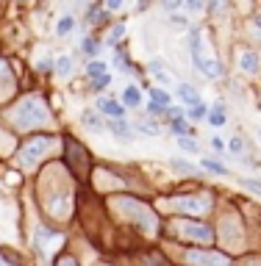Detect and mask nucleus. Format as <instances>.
I'll list each match as a JSON object with an SVG mask.
<instances>
[{
	"instance_id": "cd10ccee",
	"label": "nucleus",
	"mask_w": 261,
	"mask_h": 266,
	"mask_svg": "<svg viewBox=\"0 0 261 266\" xmlns=\"http://www.w3.org/2000/svg\"><path fill=\"white\" fill-rule=\"evenodd\" d=\"M0 266H6V264H3V261H0Z\"/></svg>"
},
{
	"instance_id": "39448f33",
	"label": "nucleus",
	"mask_w": 261,
	"mask_h": 266,
	"mask_svg": "<svg viewBox=\"0 0 261 266\" xmlns=\"http://www.w3.org/2000/svg\"><path fill=\"white\" fill-rule=\"evenodd\" d=\"M239 64L245 67V72H256L259 70V56H256L253 50H245V53L239 56Z\"/></svg>"
},
{
	"instance_id": "b1692460",
	"label": "nucleus",
	"mask_w": 261,
	"mask_h": 266,
	"mask_svg": "<svg viewBox=\"0 0 261 266\" xmlns=\"http://www.w3.org/2000/svg\"><path fill=\"white\" fill-rule=\"evenodd\" d=\"M186 8H189V11H200V8H203V3H200V0H189V3H186Z\"/></svg>"
},
{
	"instance_id": "393cba45",
	"label": "nucleus",
	"mask_w": 261,
	"mask_h": 266,
	"mask_svg": "<svg viewBox=\"0 0 261 266\" xmlns=\"http://www.w3.org/2000/svg\"><path fill=\"white\" fill-rule=\"evenodd\" d=\"M211 147L217 150V153H222V150H225V144H222V139H217V136H214V139H211Z\"/></svg>"
},
{
	"instance_id": "c85d7f7f",
	"label": "nucleus",
	"mask_w": 261,
	"mask_h": 266,
	"mask_svg": "<svg viewBox=\"0 0 261 266\" xmlns=\"http://www.w3.org/2000/svg\"><path fill=\"white\" fill-rule=\"evenodd\" d=\"M259 139H261V133H259Z\"/></svg>"
},
{
	"instance_id": "2eb2a0df",
	"label": "nucleus",
	"mask_w": 261,
	"mask_h": 266,
	"mask_svg": "<svg viewBox=\"0 0 261 266\" xmlns=\"http://www.w3.org/2000/svg\"><path fill=\"white\" fill-rule=\"evenodd\" d=\"M72 28H75V20H72V17H64V20H58V25H56V34H58V36H67Z\"/></svg>"
},
{
	"instance_id": "4468645a",
	"label": "nucleus",
	"mask_w": 261,
	"mask_h": 266,
	"mask_svg": "<svg viewBox=\"0 0 261 266\" xmlns=\"http://www.w3.org/2000/svg\"><path fill=\"white\" fill-rule=\"evenodd\" d=\"M239 186L247 191H253V194L261 197V180H253V177H239Z\"/></svg>"
},
{
	"instance_id": "412c9836",
	"label": "nucleus",
	"mask_w": 261,
	"mask_h": 266,
	"mask_svg": "<svg viewBox=\"0 0 261 266\" xmlns=\"http://www.w3.org/2000/svg\"><path fill=\"white\" fill-rule=\"evenodd\" d=\"M111 84V75H103V78H95L92 81V91H100V89H106V86Z\"/></svg>"
},
{
	"instance_id": "5701e85b",
	"label": "nucleus",
	"mask_w": 261,
	"mask_h": 266,
	"mask_svg": "<svg viewBox=\"0 0 261 266\" xmlns=\"http://www.w3.org/2000/svg\"><path fill=\"white\" fill-rule=\"evenodd\" d=\"M228 147H231V153H233V155H239V158H242V147H245V144H242V139H239V136H233Z\"/></svg>"
},
{
	"instance_id": "f03ea898",
	"label": "nucleus",
	"mask_w": 261,
	"mask_h": 266,
	"mask_svg": "<svg viewBox=\"0 0 261 266\" xmlns=\"http://www.w3.org/2000/svg\"><path fill=\"white\" fill-rule=\"evenodd\" d=\"M178 97H181V103H184V105H189V108L200 103L198 89H195V86H189V84H181V86H178Z\"/></svg>"
},
{
	"instance_id": "6ab92c4d",
	"label": "nucleus",
	"mask_w": 261,
	"mask_h": 266,
	"mask_svg": "<svg viewBox=\"0 0 261 266\" xmlns=\"http://www.w3.org/2000/svg\"><path fill=\"white\" fill-rule=\"evenodd\" d=\"M178 147H184L186 153H198V141H195V139H186V136H184V139H178Z\"/></svg>"
},
{
	"instance_id": "aec40b11",
	"label": "nucleus",
	"mask_w": 261,
	"mask_h": 266,
	"mask_svg": "<svg viewBox=\"0 0 261 266\" xmlns=\"http://www.w3.org/2000/svg\"><path fill=\"white\" fill-rule=\"evenodd\" d=\"M122 34H125V25H122V22H117V25L111 28V34H108V44H114V42H117V39H120Z\"/></svg>"
},
{
	"instance_id": "0eeeda50",
	"label": "nucleus",
	"mask_w": 261,
	"mask_h": 266,
	"mask_svg": "<svg viewBox=\"0 0 261 266\" xmlns=\"http://www.w3.org/2000/svg\"><path fill=\"white\" fill-rule=\"evenodd\" d=\"M203 169H209V172H214V175H222V177L231 175V169H228L225 164L214 161V158H203Z\"/></svg>"
},
{
	"instance_id": "4be33fe9",
	"label": "nucleus",
	"mask_w": 261,
	"mask_h": 266,
	"mask_svg": "<svg viewBox=\"0 0 261 266\" xmlns=\"http://www.w3.org/2000/svg\"><path fill=\"white\" fill-rule=\"evenodd\" d=\"M148 114H150V117H161V114H167V108H164V105H158V103H153V100H150V103H148Z\"/></svg>"
},
{
	"instance_id": "423d86ee",
	"label": "nucleus",
	"mask_w": 261,
	"mask_h": 266,
	"mask_svg": "<svg viewBox=\"0 0 261 266\" xmlns=\"http://www.w3.org/2000/svg\"><path fill=\"white\" fill-rule=\"evenodd\" d=\"M81 53H84V56H89V58H95L100 53L98 39H95V36H84V42H81Z\"/></svg>"
},
{
	"instance_id": "9d476101",
	"label": "nucleus",
	"mask_w": 261,
	"mask_h": 266,
	"mask_svg": "<svg viewBox=\"0 0 261 266\" xmlns=\"http://www.w3.org/2000/svg\"><path fill=\"white\" fill-rule=\"evenodd\" d=\"M189 119H195V122H200V119H209V105L206 103H198L189 108Z\"/></svg>"
},
{
	"instance_id": "bb28decb",
	"label": "nucleus",
	"mask_w": 261,
	"mask_h": 266,
	"mask_svg": "<svg viewBox=\"0 0 261 266\" xmlns=\"http://www.w3.org/2000/svg\"><path fill=\"white\" fill-rule=\"evenodd\" d=\"M256 28H261V14H259V17H256Z\"/></svg>"
},
{
	"instance_id": "f257e3e1",
	"label": "nucleus",
	"mask_w": 261,
	"mask_h": 266,
	"mask_svg": "<svg viewBox=\"0 0 261 266\" xmlns=\"http://www.w3.org/2000/svg\"><path fill=\"white\" fill-rule=\"evenodd\" d=\"M106 128H108V133H114L120 141H134V133H131V128H128L125 119H108Z\"/></svg>"
},
{
	"instance_id": "dca6fc26",
	"label": "nucleus",
	"mask_w": 261,
	"mask_h": 266,
	"mask_svg": "<svg viewBox=\"0 0 261 266\" xmlns=\"http://www.w3.org/2000/svg\"><path fill=\"white\" fill-rule=\"evenodd\" d=\"M150 100L158 103V105H164V108H169V94H167V91H161V89H150Z\"/></svg>"
},
{
	"instance_id": "f8f14e48",
	"label": "nucleus",
	"mask_w": 261,
	"mask_h": 266,
	"mask_svg": "<svg viewBox=\"0 0 261 266\" xmlns=\"http://www.w3.org/2000/svg\"><path fill=\"white\" fill-rule=\"evenodd\" d=\"M122 100H125L128 105H139L142 103V94H139V89H136V86H128V89L122 91Z\"/></svg>"
},
{
	"instance_id": "6e6552de",
	"label": "nucleus",
	"mask_w": 261,
	"mask_h": 266,
	"mask_svg": "<svg viewBox=\"0 0 261 266\" xmlns=\"http://www.w3.org/2000/svg\"><path fill=\"white\" fill-rule=\"evenodd\" d=\"M225 105H214V108H211V111H209V122H211V125H217V128H222V125H225Z\"/></svg>"
},
{
	"instance_id": "7ed1b4c3",
	"label": "nucleus",
	"mask_w": 261,
	"mask_h": 266,
	"mask_svg": "<svg viewBox=\"0 0 261 266\" xmlns=\"http://www.w3.org/2000/svg\"><path fill=\"white\" fill-rule=\"evenodd\" d=\"M169 167L175 169V172H181V175H198V167L184 161V158H169Z\"/></svg>"
},
{
	"instance_id": "f3484780",
	"label": "nucleus",
	"mask_w": 261,
	"mask_h": 266,
	"mask_svg": "<svg viewBox=\"0 0 261 266\" xmlns=\"http://www.w3.org/2000/svg\"><path fill=\"white\" fill-rule=\"evenodd\" d=\"M186 133H189V125H186V119H175V122H172V136L184 139Z\"/></svg>"
},
{
	"instance_id": "ddd939ff",
	"label": "nucleus",
	"mask_w": 261,
	"mask_h": 266,
	"mask_svg": "<svg viewBox=\"0 0 261 266\" xmlns=\"http://www.w3.org/2000/svg\"><path fill=\"white\" fill-rule=\"evenodd\" d=\"M136 131H142L145 136H156V133H158V122H150V119H142V122H136Z\"/></svg>"
},
{
	"instance_id": "a211bd4d",
	"label": "nucleus",
	"mask_w": 261,
	"mask_h": 266,
	"mask_svg": "<svg viewBox=\"0 0 261 266\" xmlns=\"http://www.w3.org/2000/svg\"><path fill=\"white\" fill-rule=\"evenodd\" d=\"M169 22H172V28H175V31H189V20H186V17H181V14H175Z\"/></svg>"
},
{
	"instance_id": "20e7f679",
	"label": "nucleus",
	"mask_w": 261,
	"mask_h": 266,
	"mask_svg": "<svg viewBox=\"0 0 261 266\" xmlns=\"http://www.w3.org/2000/svg\"><path fill=\"white\" fill-rule=\"evenodd\" d=\"M86 75L92 78H103V75H108V64H103V61H98V58H95V61H89L86 64Z\"/></svg>"
},
{
	"instance_id": "a878e982",
	"label": "nucleus",
	"mask_w": 261,
	"mask_h": 266,
	"mask_svg": "<svg viewBox=\"0 0 261 266\" xmlns=\"http://www.w3.org/2000/svg\"><path fill=\"white\" fill-rule=\"evenodd\" d=\"M164 8H167V11H175V8H181V3H178V0H167Z\"/></svg>"
},
{
	"instance_id": "9b49d317",
	"label": "nucleus",
	"mask_w": 261,
	"mask_h": 266,
	"mask_svg": "<svg viewBox=\"0 0 261 266\" xmlns=\"http://www.w3.org/2000/svg\"><path fill=\"white\" fill-rule=\"evenodd\" d=\"M56 72H58L61 78H70V75H72V58H70V56L58 58V61H56Z\"/></svg>"
},
{
	"instance_id": "1a4fd4ad",
	"label": "nucleus",
	"mask_w": 261,
	"mask_h": 266,
	"mask_svg": "<svg viewBox=\"0 0 261 266\" xmlns=\"http://www.w3.org/2000/svg\"><path fill=\"white\" fill-rule=\"evenodd\" d=\"M81 122H84V125H89L92 131H103V122H100L98 111H89V108H86V111L81 114Z\"/></svg>"
}]
</instances>
